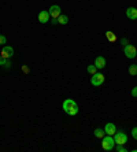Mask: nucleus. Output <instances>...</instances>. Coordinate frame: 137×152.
I'll use <instances>...</instances> for the list:
<instances>
[{
  "mask_svg": "<svg viewBox=\"0 0 137 152\" xmlns=\"http://www.w3.org/2000/svg\"><path fill=\"white\" fill-rule=\"evenodd\" d=\"M104 82V75L102 73H95L92 74V78H91V84L93 86H100V85Z\"/></svg>",
  "mask_w": 137,
  "mask_h": 152,
  "instance_id": "nucleus-5",
  "label": "nucleus"
},
{
  "mask_svg": "<svg viewBox=\"0 0 137 152\" xmlns=\"http://www.w3.org/2000/svg\"><path fill=\"white\" fill-rule=\"evenodd\" d=\"M0 66H1V67H4V69H10L12 64H11V60L10 59L0 56Z\"/></svg>",
  "mask_w": 137,
  "mask_h": 152,
  "instance_id": "nucleus-12",
  "label": "nucleus"
},
{
  "mask_svg": "<svg viewBox=\"0 0 137 152\" xmlns=\"http://www.w3.org/2000/svg\"><path fill=\"white\" fill-rule=\"evenodd\" d=\"M114 149H116V151H118V152H126V151H127V149L125 148L123 145H119V144H116V147H115V148H114Z\"/></svg>",
  "mask_w": 137,
  "mask_h": 152,
  "instance_id": "nucleus-18",
  "label": "nucleus"
},
{
  "mask_svg": "<svg viewBox=\"0 0 137 152\" xmlns=\"http://www.w3.org/2000/svg\"><path fill=\"white\" fill-rule=\"evenodd\" d=\"M133 152H137V148H136V151H134V149H133Z\"/></svg>",
  "mask_w": 137,
  "mask_h": 152,
  "instance_id": "nucleus-24",
  "label": "nucleus"
},
{
  "mask_svg": "<svg viewBox=\"0 0 137 152\" xmlns=\"http://www.w3.org/2000/svg\"><path fill=\"white\" fill-rule=\"evenodd\" d=\"M123 53L126 55V58H129V59H134V58L137 56V50L134 45H130V44H127V45L123 47Z\"/></svg>",
  "mask_w": 137,
  "mask_h": 152,
  "instance_id": "nucleus-4",
  "label": "nucleus"
},
{
  "mask_svg": "<svg viewBox=\"0 0 137 152\" xmlns=\"http://www.w3.org/2000/svg\"><path fill=\"white\" fill-rule=\"evenodd\" d=\"M97 67V70H102V69L105 67V64H107V62H105V59L103 56H97L95 59V63H93Z\"/></svg>",
  "mask_w": 137,
  "mask_h": 152,
  "instance_id": "nucleus-10",
  "label": "nucleus"
},
{
  "mask_svg": "<svg viewBox=\"0 0 137 152\" xmlns=\"http://www.w3.org/2000/svg\"><path fill=\"white\" fill-rule=\"evenodd\" d=\"M49 18H51V15H49L48 11H40L39 12V22L40 23H47V22L49 21Z\"/></svg>",
  "mask_w": 137,
  "mask_h": 152,
  "instance_id": "nucleus-9",
  "label": "nucleus"
},
{
  "mask_svg": "<svg viewBox=\"0 0 137 152\" xmlns=\"http://www.w3.org/2000/svg\"><path fill=\"white\" fill-rule=\"evenodd\" d=\"M126 17L129 18V19H132V21L137 19V8H134V7H129V8L126 10Z\"/></svg>",
  "mask_w": 137,
  "mask_h": 152,
  "instance_id": "nucleus-11",
  "label": "nucleus"
},
{
  "mask_svg": "<svg viewBox=\"0 0 137 152\" xmlns=\"http://www.w3.org/2000/svg\"><path fill=\"white\" fill-rule=\"evenodd\" d=\"M129 74L130 75H137V64H132V66H129Z\"/></svg>",
  "mask_w": 137,
  "mask_h": 152,
  "instance_id": "nucleus-17",
  "label": "nucleus"
},
{
  "mask_svg": "<svg viewBox=\"0 0 137 152\" xmlns=\"http://www.w3.org/2000/svg\"><path fill=\"white\" fill-rule=\"evenodd\" d=\"M102 148L104 151H113L115 148V141H114V137L113 136H104L102 138Z\"/></svg>",
  "mask_w": 137,
  "mask_h": 152,
  "instance_id": "nucleus-2",
  "label": "nucleus"
},
{
  "mask_svg": "<svg viewBox=\"0 0 137 152\" xmlns=\"http://www.w3.org/2000/svg\"><path fill=\"white\" fill-rule=\"evenodd\" d=\"M86 71L92 75V74H95V73H97V67H96L95 64H89L88 67H86Z\"/></svg>",
  "mask_w": 137,
  "mask_h": 152,
  "instance_id": "nucleus-16",
  "label": "nucleus"
},
{
  "mask_svg": "<svg viewBox=\"0 0 137 152\" xmlns=\"http://www.w3.org/2000/svg\"><path fill=\"white\" fill-rule=\"evenodd\" d=\"M0 55L3 58H7V59H11V58L14 56V48L10 45H4L3 48H1V52H0Z\"/></svg>",
  "mask_w": 137,
  "mask_h": 152,
  "instance_id": "nucleus-6",
  "label": "nucleus"
},
{
  "mask_svg": "<svg viewBox=\"0 0 137 152\" xmlns=\"http://www.w3.org/2000/svg\"><path fill=\"white\" fill-rule=\"evenodd\" d=\"M132 96H133V97H137V86H134L133 89H132Z\"/></svg>",
  "mask_w": 137,
  "mask_h": 152,
  "instance_id": "nucleus-21",
  "label": "nucleus"
},
{
  "mask_svg": "<svg viewBox=\"0 0 137 152\" xmlns=\"http://www.w3.org/2000/svg\"><path fill=\"white\" fill-rule=\"evenodd\" d=\"M121 44H122V47L127 45V40L126 39H122V40H121Z\"/></svg>",
  "mask_w": 137,
  "mask_h": 152,
  "instance_id": "nucleus-22",
  "label": "nucleus"
},
{
  "mask_svg": "<svg viewBox=\"0 0 137 152\" xmlns=\"http://www.w3.org/2000/svg\"><path fill=\"white\" fill-rule=\"evenodd\" d=\"M6 42H7V39H6L3 34H0V44L3 45V44H6Z\"/></svg>",
  "mask_w": 137,
  "mask_h": 152,
  "instance_id": "nucleus-20",
  "label": "nucleus"
},
{
  "mask_svg": "<svg viewBox=\"0 0 137 152\" xmlns=\"http://www.w3.org/2000/svg\"><path fill=\"white\" fill-rule=\"evenodd\" d=\"M60 7L58 6V4H53V6H51L49 7V10H48V12H49V15H51V18H58L60 15Z\"/></svg>",
  "mask_w": 137,
  "mask_h": 152,
  "instance_id": "nucleus-7",
  "label": "nucleus"
},
{
  "mask_svg": "<svg viewBox=\"0 0 137 152\" xmlns=\"http://www.w3.org/2000/svg\"><path fill=\"white\" fill-rule=\"evenodd\" d=\"M132 137H133L134 140H137V126H134L133 129H132Z\"/></svg>",
  "mask_w": 137,
  "mask_h": 152,
  "instance_id": "nucleus-19",
  "label": "nucleus"
},
{
  "mask_svg": "<svg viewBox=\"0 0 137 152\" xmlns=\"http://www.w3.org/2000/svg\"><path fill=\"white\" fill-rule=\"evenodd\" d=\"M93 134H95V137H97V138H100V140H102V138L105 136V132H104V129H100V127H97V129H95Z\"/></svg>",
  "mask_w": 137,
  "mask_h": 152,
  "instance_id": "nucleus-13",
  "label": "nucleus"
},
{
  "mask_svg": "<svg viewBox=\"0 0 137 152\" xmlns=\"http://www.w3.org/2000/svg\"><path fill=\"white\" fill-rule=\"evenodd\" d=\"M105 37H107V40H108L110 42H115V41H116V36H115V33H113L111 30L105 32Z\"/></svg>",
  "mask_w": 137,
  "mask_h": 152,
  "instance_id": "nucleus-14",
  "label": "nucleus"
},
{
  "mask_svg": "<svg viewBox=\"0 0 137 152\" xmlns=\"http://www.w3.org/2000/svg\"><path fill=\"white\" fill-rule=\"evenodd\" d=\"M62 107H63L64 113H66L67 115H71V117L77 115L78 111H80V107H78L77 102L73 99H66L63 102V104H62Z\"/></svg>",
  "mask_w": 137,
  "mask_h": 152,
  "instance_id": "nucleus-1",
  "label": "nucleus"
},
{
  "mask_svg": "<svg viewBox=\"0 0 137 152\" xmlns=\"http://www.w3.org/2000/svg\"><path fill=\"white\" fill-rule=\"evenodd\" d=\"M114 141H115V144L125 145V142H127L126 133H125V132H122V130H116L115 134H114Z\"/></svg>",
  "mask_w": 137,
  "mask_h": 152,
  "instance_id": "nucleus-3",
  "label": "nucleus"
},
{
  "mask_svg": "<svg viewBox=\"0 0 137 152\" xmlns=\"http://www.w3.org/2000/svg\"><path fill=\"white\" fill-rule=\"evenodd\" d=\"M67 22H69V17L64 14H60L59 17H58V23H60V25H66Z\"/></svg>",
  "mask_w": 137,
  "mask_h": 152,
  "instance_id": "nucleus-15",
  "label": "nucleus"
},
{
  "mask_svg": "<svg viewBox=\"0 0 137 152\" xmlns=\"http://www.w3.org/2000/svg\"><path fill=\"white\" fill-rule=\"evenodd\" d=\"M136 64H137V62H136Z\"/></svg>",
  "mask_w": 137,
  "mask_h": 152,
  "instance_id": "nucleus-25",
  "label": "nucleus"
},
{
  "mask_svg": "<svg viewBox=\"0 0 137 152\" xmlns=\"http://www.w3.org/2000/svg\"><path fill=\"white\" fill-rule=\"evenodd\" d=\"M104 132H105V134H108V136H114L115 134V132H116V126L114 124H105L104 126Z\"/></svg>",
  "mask_w": 137,
  "mask_h": 152,
  "instance_id": "nucleus-8",
  "label": "nucleus"
},
{
  "mask_svg": "<svg viewBox=\"0 0 137 152\" xmlns=\"http://www.w3.org/2000/svg\"><path fill=\"white\" fill-rule=\"evenodd\" d=\"M22 71H23V73H29V67L23 64V66H22Z\"/></svg>",
  "mask_w": 137,
  "mask_h": 152,
  "instance_id": "nucleus-23",
  "label": "nucleus"
}]
</instances>
